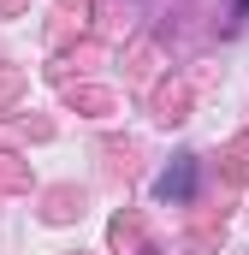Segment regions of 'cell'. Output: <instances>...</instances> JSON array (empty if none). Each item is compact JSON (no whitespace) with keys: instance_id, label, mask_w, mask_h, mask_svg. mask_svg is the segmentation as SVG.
<instances>
[{"instance_id":"cell-1","label":"cell","mask_w":249,"mask_h":255,"mask_svg":"<svg viewBox=\"0 0 249 255\" xmlns=\"http://www.w3.org/2000/svg\"><path fill=\"white\" fill-rule=\"evenodd\" d=\"M154 196H166V202H190V196H196V154H178V160L154 178Z\"/></svg>"}]
</instances>
